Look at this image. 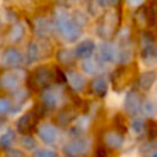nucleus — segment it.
<instances>
[{
    "instance_id": "obj_21",
    "label": "nucleus",
    "mask_w": 157,
    "mask_h": 157,
    "mask_svg": "<svg viewBox=\"0 0 157 157\" xmlns=\"http://www.w3.org/2000/svg\"><path fill=\"white\" fill-rule=\"evenodd\" d=\"M144 127H145V123H144V120H141V119H135L131 123V130L135 134H141L142 131H144Z\"/></svg>"
},
{
    "instance_id": "obj_26",
    "label": "nucleus",
    "mask_w": 157,
    "mask_h": 157,
    "mask_svg": "<svg viewBox=\"0 0 157 157\" xmlns=\"http://www.w3.org/2000/svg\"><path fill=\"white\" fill-rule=\"evenodd\" d=\"M35 157H57V155H55V152H52L50 149H40L36 152Z\"/></svg>"
},
{
    "instance_id": "obj_2",
    "label": "nucleus",
    "mask_w": 157,
    "mask_h": 157,
    "mask_svg": "<svg viewBox=\"0 0 157 157\" xmlns=\"http://www.w3.org/2000/svg\"><path fill=\"white\" fill-rule=\"evenodd\" d=\"M28 81L33 91H41L48 88L52 81H55V72H52L48 66H39L30 73Z\"/></svg>"
},
{
    "instance_id": "obj_33",
    "label": "nucleus",
    "mask_w": 157,
    "mask_h": 157,
    "mask_svg": "<svg viewBox=\"0 0 157 157\" xmlns=\"http://www.w3.org/2000/svg\"><path fill=\"white\" fill-rule=\"evenodd\" d=\"M3 124V119H0V125H2Z\"/></svg>"
},
{
    "instance_id": "obj_12",
    "label": "nucleus",
    "mask_w": 157,
    "mask_h": 157,
    "mask_svg": "<svg viewBox=\"0 0 157 157\" xmlns=\"http://www.w3.org/2000/svg\"><path fill=\"white\" fill-rule=\"evenodd\" d=\"M91 88H92V92H94L95 95L103 97V95L108 92V81H106V78H103V77H98L92 81Z\"/></svg>"
},
{
    "instance_id": "obj_10",
    "label": "nucleus",
    "mask_w": 157,
    "mask_h": 157,
    "mask_svg": "<svg viewBox=\"0 0 157 157\" xmlns=\"http://www.w3.org/2000/svg\"><path fill=\"white\" fill-rule=\"evenodd\" d=\"M59 94L55 90H47L41 94V103L46 106L47 109H54L57 108V105L59 103Z\"/></svg>"
},
{
    "instance_id": "obj_22",
    "label": "nucleus",
    "mask_w": 157,
    "mask_h": 157,
    "mask_svg": "<svg viewBox=\"0 0 157 157\" xmlns=\"http://www.w3.org/2000/svg\"><path fill=\"white\" fill-rule=\"evenodd\" d=\"M55 69V81L58 84H65L68 83V77H66V73H63L62 69L59 68H54Z\"/></svg>"
},
{
    "instance_id": "obj_14",
    "label": "nucleus",
    "mask_w": 157,
    "mask_h": 157,
    "mask_svg": "<svg viewBox=\"0 0 157 157\" xmlns=\"http://www.w3.org/2000/svg\"><path fill=\"white\" fill-rule=\"evenodd\" d=\"M105 142L109 147L117 149V147H120L123 145L124 138H123V135H120L119 132H108L105 135Z\"/></svg>"
},
{
    "instance_id": "obj_6",
    "label": "nucleus",
    "mask_w": 157,
    "mask_h": 157,
    "mask_svg": "<svg viewBox=\"0 0 157 157\" xmlns=\"http://www.w3.org/2000/svg\"><path fill=\"white\" fill-rule=\"evenodd\" d=\"M95 51V43L92 40H83L81 43H78L75 48V55L81 59H88Z\"/></svg>"
},
{
    "instance_id": "obj_18",
    "label": "nucleus",
    "mask_w": 157,
    "mask_h": 157,
    "mask_svg": "<svg viewBox=\"0 0 157 157\" xmlns=\"http://www.w3.org/2000/svg\"><path fill=\"white\" fill-rule=\"evenodd\" d=\"M35 30L39 36L44 37V36H47L50 33V22H47L46 19H39V21L36 22Z\"/></svg>"
},
{
    "instance_id": "obj_13",
    "label": "nucleus",
    "mask_w": 157,
    "mask_h": 157,
    "mask_svg": "<svg viewBox=\"0 0 157 157\" xmlns=\"http://www.w3.org/2000/svg\"><path fill=\"white\" fill-rule=\"evenodd\" d=\"M41 57V50L39 47V44L36 43H29L26 51V63H33L36 61H39V58Z\"/></svg>"
},
{
    "instance_id": "obj_15",
    "label": "nucleus",
    "mask_w": 157,
    "mask_h": 157,
    "mask_svg": "<svg viewBox=\"0 0 157 157\" xmlns=\"http://www.w3.org/2000/svg\"><path fill=\"white\" fill-rule=\"evenodd\" d=\"M14 142H15V132L13 130H7L0 135V147L2 149H10Z\"/></svg>"
},
{
    "instance_id": "obj_27",
    "label": "nucleus",
    "mask_w": 157,
    "mask_h": 157,
    "mask_svg": "<svg viewBox=\"0 0 157 157\" xmlns=\"http://www.w3.org/2000/svg\"><path fill=\"white\" fill-rule=\"evenodd\" d=\"M14 98L17 99V102L22 103L28 98V91H26V90H21L19 92H15V94H14Z\"/></svg>"
},
{
    "instance_id": "obj_9",
    "label": "nucleus",
    "mask_w": 157,
    "mask_h": 157,
    "mask_svg": "<svg viewBox=\"0 0 157 157\" xmlns=\"http://www.w3.org/2000/svg\"><path fill=\"white\" fill-rule=\"evenodd\" d=\"M66 77H68V84L72 87V90L76 92H81L86 87V78L81 76L80 73L73 71L66 72Z\"/></svg>"
},
{
    "instance_id": "obj_20",
    "label": "nucleus",
    "mask_w": 157,
    "mask_h": 157,
    "mask_svg": "<svg viewBox=\"0 0 157 157\" xmlns=\"http://www.w3.org/2000/svg\"><path fill=\"white\" fill-rule=\"evenodd\" d=\"M83 69H84V72H87L88 75H94V73H97L99 68H98V65L94 62V61L86 59L83 62Z\"/></svg>"
},
{
    "instance_id": "obj_28",
    "label": "nucleus",
    "mask_w": 157,
    "mask_h": 157,
    "mask_svg": "<svg viewBox=\"0 0 157 157\" xmlns=\"http://www.w3.org/2000/svg\"><path fill=\"white\" fill-rule=\"evenodd\" d=\"M144 110L146 114H153L156 112V105L153 102H150V101H147V102L144 105Z\"/></svg>"
},
{
    "instance_id": "obj_3",
    "label": "nucleus",
    "mask_w": 157,
    "mask_h": 157,
    "mask_svg": "<svg viewBox=\"0 0 157 157\" xmlns=\"http://www.w3.org/2000/svg\"><path fill=\"white\" fill-rule=\"evenodd\" d=\"M88 141L84 138H77L71 141L69 144L65 145L63 147V153L66 157H80L83 155H86L88 150Z\"/></svg>"
},
{
    "instance_id": "obj_29",
    "label": "nucleus",
    "mask_w": 157,
    "mask_h": 157,
    "mask_svg": "<svg viewBox=\"0 0 157 157\" xmlns=\"http://www.w3.org/2000/svg\"><path fill=\"white\" fill-rule=\"evenodd\" d=\"M97 3L101 7H113L119 3V0H97Z\"/></svg>"
},
{
    "instance_id": "obj_30",
    "label": "nucleus",
    "mask_w": 157,
    "mask_h": 157,
    "mask_svg": "<svg viewBox=\"0 0 157 157\" xmlns=\"http://www.w3.org/2000/svg\"><path fill=\"white\" fill-rule=\"evenodd\" d=\"M95 157H108V150H106L105 146H98L97 150H95Z\"/></svg>"
},
{
    "instance_id": "obj_24",
    "label": "nucleus",
    "mask_w": 157,
    "mask_h": 157,
    "mask_svg": "<svg viewBox=\"0 0 157 157\" xmlns=\"http://www.w3.org/2000/svg\"><path fill=\"white\" fill-rule=\"evenodd\" d=\"M11 110V103L6 98H0V113H8Z\"/></svg>"
},
{
    "instance_id": "obj_5",
    "label": "nucleus",
    "mask_w": 157,
    "mask_h": 157,
    "mask_svg": "<svg viewBox=\"0 0 157 157\" xmlns=\"http://www.w3.org/2000/svg\"><path fill=\"white\" fill-rule=\"evenodd\" d=\"M39 136L41 138V141L47 145H52L58 141V136H59V132H58V128L52 124H41L37 130Z\"/></svg>"
},
{
    "instance_id": "obj_23",
    "label": "nucleus",
    "mask_w": 157,
    "mask_h": 157,
    "mask_svg": "<svg viewBox=\"0 0 157 157\" xmlns=\"http://www.w3.org/2000/svg\"><path fill=\"white\" fill-rule=\"evenodd\" d=\"M22 146L25 147V149H35L36 147V142H35V139L32 138V136H29V135H26V136H24L22 138Z\"/></svg>"
},
{
    "instance_id": "obj_25",
    "label": "nucleus",
    "mask_w": 157,
    "mask_h": 157,
    "mask_svg": "<svg viewBox=\"0 0 157 157\" xmlns=\"http://www.w3.org/2000/svg\"><path fill=\"white\" fill-rule=\"evenodd\" d=\"M86 128H87V120H86V117H83V119H78L77 121H76V124H75V131H76V132H83Z\"/></svg>"
},
{
    "instance_id": "obj_34",
    "label": "nucleus",
    "mask_w": 157,
    "mask_h": 157,
    "mask_svg": "<svg viewBox=\"0 0 157 157\" xmlns=\"http://www.w3.org/2000/svg\"><path fill=\"white\" fill-rule=\"evenodd\" d=\"M153 157H157V153H155V156H153Z\"/></svg>"
},
{
    "instance_id": "obj_19",
    "label": "nucleus",
    "mask_w": 157,
    "mask_h": 157,
    "mask_svg": "<svg viewBox=\"0 0 157 157\" xmlns=\"http://www.w3.org/2000/svg\"><path fill=\"white\" fill-rule=\"evenodd\" d=\"M75 57H76V55H75V51L72 52V51H68V50H62V51L58 54V59L63 63H72L75 59Z\"/></svg>"
},
{
    "instance_id": "obj_16",
    "label": "nucleus",
    "mask_w": 157,
    "mask_h": 157,
    "mask_svg": "<svg viewBox=\"0 0 157 157\" xmlns=\"http://www.w3.org/2000/svg\"><path fill=\"white\" fill-rule=\"evenodd\" d=\"M24 36H25V26L22 24L14 25V26L11 28L10 33H8V37H10V40L13 41V43L21 41L22 39H24Z\"/></svg>"
},
{
    "instance_id": "obj_11",
    "label": "nucleus",
    "mask_w": 157,
    "mask_h": 157,
    "mask_svg": "<svg viewBox=\"0 0 157 157\" xmlns=\"http://www.w3.org/2000/svg\"><path fill=\"white\" fill-rule=\"evenodd\" d=\"M124 108L130 114H136L141 109V101L135 92H128L124 101Z\"/></svg>"
},
{
    "instance_id": "obj_4",
    "label": "nucleus",
    "mask_w": 157,
    "mask_h": 157,
    "mask_svg": "<svg viewBox=\"0 0 157 157\" xmlns=\"http://www.w3.org/2000/svg\"><path fill=\"white\" fill-rule=\"evenodd\" d=\"M25 75L21 71H8L0 76V86L6 90H14L24 80Z\"/></svg>"
},
{
    "instance_id": "obj_8",
    "label": "nucleus",
    "mask_w": 157,
    "mask_h": 157,
    "mask_svg": "<svg viewBox=\"0 0 157 157\" xmlns=\"http://www.w3.org/2000/svg\"><path fill=\"white\" fill-rule=\"evenodd\" d=\"M2 62L4 66L8 68H14V66L19 65L21 63V54H19L18 50L15 48H8L3 52L2 55Z\"/></svg>"
},
{
    "instance_id": "obj_17",
    "label": "nucleus",
    "mask_w": 157,
    "mask_h": 157,
    "mask_svg": "<svg viewBox=\"0 0 157 157\" xmlns=\"http://www.w3.org/2000/svg\"><path fill=\"white\" fill-rule=\"evenodd\" d=\"M155 80H156L155 72H146V73H144L141 76V78H139V86H141L144 90H147L153 86Z\"/></svg>"
},
{
    "instance_id": "obj_32",
    "label": "nucleus",
    "mask_w": 157,
    "mask_h": 157,
    "mask_svg": "<svg viewBox=\"0 0 157 157\" xmlns=\"http://www.w3.org/2000/svg\"><path fill=\"white\" fill-rule=\"evenodd\" d=\"M144 2L145 0H127V4L130 6V7H138V6H141Z\"/></svg>"
},
{
    "instance_id": "obj_1",
    "label": "nucleus",
    "mask_w": 157,
    "mask_h": 157,
    "mask_svg": "<svg viewBox=\"0 0 157 157\" xmlns=\"http://www.w3.org/2000/svg\"><path fill=\"white\" fill-rule=\"evenodd\" d=\"M55 26L66 41H75L81 35V26L77 19L63 10L57 11L55 14Z\"/></svg>"
},
{
    "instance_id": "obj_31",
    "label": "nucleus",
    "mask_w": 157,
    "mask_h": 157,
    "mask_svg": "<svg viewBox=\"0 0 157 157\" xmlns=\"http://www.w3.org/2000/svg\"><path fill=\"white\" fill-rule=\"evenodd\" d=\"M7 157H25V155L21 152V150H10Z\"/></svg>"
},
{
    "instance_id": "obj_7",
    "label": "nucleus",
    "mask_w": 157,
    "mask_h": 157,
    "mask_svg": "<svg viewBox=\"0 0 157 157\" xmlns=\"http://www.w3.org/2000/svg\"><path fill=\"white\" fill-rule=\"evenodd\" d=\"M116 58H119V52H117L116 47L112 43H102L99 47V59L102 62L110 63L113 62Z\"/></svg>"
}]
</instances>
